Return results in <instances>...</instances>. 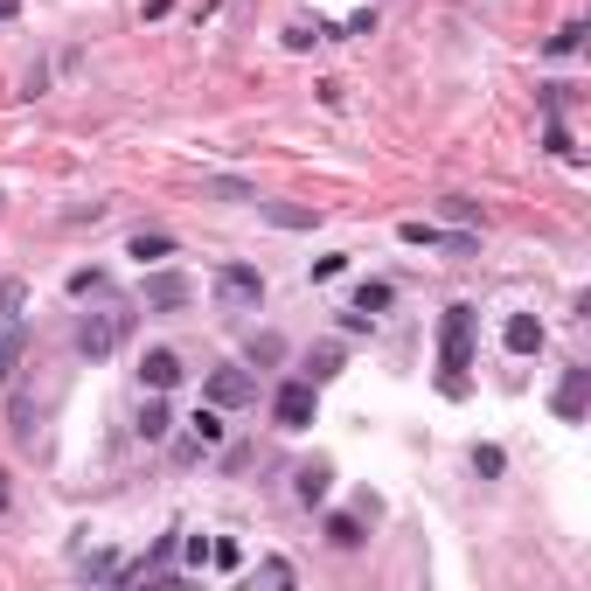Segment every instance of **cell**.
<instances>
[{"mask_svg": "<svg viewBox=\"0 0 591 591\" xmlns=\"http://www.w3.org/2000/svg\"><path fill=\"white\" fill-rule=\"evenodd\" d=\"M501 466H508V452H501V445H473V473H487V480H494Z\"/></svg>", "mask_w": 591, "mask_h": 591, "instance_id": "19", "label": "cell"}, {"mask_svg": "<svg viewBox=\"0 0 591 591\" xmlns=\"http://www.w3.org/2000/svg\"><path fill=\"white\" fill-rule=\"evenodd\" d=\"M7 501H14V494H7V473H0V508H7Z\"/></svg>", "mask_w": 591, "mask_h": 591, "instance_id": "30", "label": "cell"}, {"mask_svg": "<svg viewBox=\"0 0 591 591\" xmlns=\"http://www.w3.org/2000/svg\"><path fill=\"white\" fill-rule=\"evenodd\" d=\"M258 397V383L244 376V369H216L209 383H202V404H216V411H230V404H251Z\"/></svg>", "mask_w": 591, "mask_h": 591, "instance_id": "6", "label": "cell"}, {"mask_svg": "<svg viewBox=\"0 0 591 591\" xmlns=\"http://www.w3.org/2000/svg\"><path fill=\"white\" fill-rule=\"evenodd\" d=\"M445 216H452V223H466V230L480 223V209H473V202H459V195H445Z\"/></svg>", "mask_w": 591, "mask_h": 591, "instance_id": "26", "label": "cell"}, {"mask_svg": "<svg viewBox=\"0 0 591 591\" xmlns=\"http://www.w3.org/2000/svg\"><path fill=\"white\" fill-rule=\"evenodd\" d=\"M167 251H174L167 230H140V237H133V258H140V265H147V258H167Z\"/></svg>", "mask_w": 591, "mask_h": 591, "instance_id": "15", "label": "cell"}, {"mask_svg": "<svg viewBox=\"0 0 591 591\" xmlns=\"http://www.w3.org/2000/svg\"><path fill=\"white\" fill-rule=\"evenodd\" d=\"M501 348H508V355H536V348H543V320H536V313H508Z\"/></svg>", "mask_w": 591, "mask_h": 591, "instance_id": "8", "label": "cell"}, {"mask_svg": "<svg viewBox=\"0 0 591 591\" xmlns=\"http://www.w3.org/2000/svg\"><path fill=\"white\" fill-rule=\"evenodd\" d=\"M327 480H334V473H327V466H299V501H306V508H320V501H327Z\"/></svg>", "mask_w": 591, "mask_h": 591, "instance_id": "13", "label": "cell"}, {"mask_svg": "<svg viewBox=\"0 0 591 591\" xmlns=\"http://www.w3.org/2000/svg\"><path fill=\"white\" fill-rule=\"evenodd\" d=\"M21 369V327H7V341H0V376H14Z\"/></svg>", "mask_w": 591, "mask_h": 591, "instance_id": "20", "label": "cell"}, {"mask_svg": "<svg viewBox=\"0 0 591 591\" xmlns=\"http://www.w3.org/2000/svg\"><path fill=\"white\" fill-rule=\"evenodd\" d=\"M188 425H195V439H202V445H216V439H223V418H216V404H202V411H195Z\"/></svg>", "mask_w": 591, "mask_h": 591, "instance_id": "18", "label": "cell"}, {"mask_svg": "<svg viewBox=\"0 0 591 591\" xmlns=\"http://www.w3.org/2000/svg\"><path fill=\"white\" fill-rule=\"evenodd\" d=\"M14 306H21V286H14V279H0V313H14Z\"/></svg>", "mask_w": 591, "mask_h": 591, "instance_id": "28", "label": "cell"}, {"mask_svg": "<svg viewBox=\"0 0 591 591\" xmlns=\"http://www.w3.org/2000/svg\"><path fill=\"white\" fill-rule=\"evenodd\" d=\"M209 564H223V571H237V564H244V550H237V543H209Z\"/></svg>", "mask_w": 591, "mask_h": 591, "instance_id": "27", "label": "cell"}, {"mask_svg": "<svg viewBox=\"0 0 591 591\" xmlns=\"http://www.w3.org/2000/svg\"><path fill=\"white\" fill-rule=\"evenodd\" d=\"M585 49V21H564L557 35H550V56H578Z\"/></svg>", "mask_w": 591, "mask_h": 591, "instance_id": "16", "label": "cell"}, {"mask_svg": "<svg viewBox=\"0 0 591 591\" xmlns=\"http://www.w3.org/2000/svg\"><path fill=\"white\" fill-rule=\"evenodd\" d=\"M362 522H369L362 508H355V515H327V543H334V550H362Z\"/></svg>", "mask_w": 591, "mask_h": 591, "instance_id": "11", "label": "cell"}, {"mask_svg": "<svg viewBox=\"0 0 591 591\" xmlns=\"http://www.w3.org/2000/svg\"><path fill=\"white\" fill-rule=\"evenodd\" d=\"M140 299H147V313H181V306L195 299V279H188V272H147Z\"/></svg>", "mask_w": 591, "mask_h": 591, "instance_id": "5", "label": "cell"}, {"mask_svg": "<svg viewBox=\"0 0 591 591\" xmlns=\"http://www.w3.org/2000/svg\"><path fill=\"white\" fill-rule=\"evenodd\" d=\"M334 376H341V348L327 341V348H313V355H306V383H334Z\"/></svg>", "mask_w": 591, "mask_h": 591, "instance_id": "12", "label": "cell"}, {"mask_svg": "<svg viewBox=\"0 0 591 591\" xmlns=\"http://www.w3.org/2000/svg\"><path fill=\"white\" fill-rule=\"evenodd\" d=\"M258 216L279 223V230H313L320 223V209H293V202H258Z\"/></svg>", "mask_w": 591, "mask_h": 591, "instance_id": "10", "label": "cell"}, {"mask_svg": "<svg viewBox=\"0 0 591 591\" xmlns=\"http://www.w3.org/2000/svg\"><path fill=\"white\" fill-rule=\"evenodd\" d=\"M216 299H223L230 313L258 306V299H265V272H258V265H223V272H216Z\"/></svg>", "mask_w": 591, "mask_h": 591, "instance_id": "4", "label": "cell"}, {"mask_svg": "<svg viewBox=\"0 0 591 591\" xmlns=\"http://www.w3.org/2000/svg\"><path fill=\"white\" fill-rule=\"evenodd\" d=\"M167 425H174V418H167V404H160V390H153L147 404H140V439H167Z\"/></svg>", "mask_w": 591, "mask_h": 591, "instance_id": "14", "label": "cell"}, {"mask_svg": "<svg viewBox=\"0 0 591 591\" xmlns=\"http://www.w3.org/2000/svg\"><path fill=\"white\" fill-rule=\"evenodd\" d=\"M14 14H21V0H0V21H14Z\"/></svg>", "mask_w": 591, "mask_h": 591, "instance_id": "29", "label": "cell"}, {"mask_svg": "<svg viewBox=\"0 0 591 591\" xmlns=\"http://www.w3.org/2000/svg\"><path fill=\"white\" fill-rule=\"evenodd\" d=\"M140 383H147V390H174V383H181V355H174V348H147Z\"/></svg>", "mask_w": 591, "mask_h": 591, "instance_id": "9", "label": "cell"}, {"mask_svg": "<svg viewBox=\"0 0 591 591\" xmlns=\"http://www.w3.org/2000/svg\"><path fill=\"white\" fill-rule=\"evenodd\" d=\"M126 327H133V313H119V306L84 313V320H77V355H84V362H105V355L126 341Z\"/></svg>", "mask_w": 591, "mask_h": 591, "instance_id": "1", "label": "cell"}, {"mask_svg": "<svg viewBox=\"0 0 591 591\" xmlns=\"http://www.w3.org/2000/svg\"><path fill=\"white\" fill-rule=\"evenodd\" d=\"M105 293V272H70V299H91Z\"/></svg>", "mask_w": 591, "mask_h": 591, "instance_id": "21", "label": "cell"}, {"mask_svg": "<svg viewBox=\"0 0 591 591\" xmlns=\"http://www.w3.org/2000/svg\"><path fill=\"white\" fill-rule=\"evenodd\" d=\"M439 355H445V376L473 369V306H445V327H439Z\"/></svg>", "mask_w": 591, "mask_h": 591, "instance_id": "3", "label": "cell"}, {"mask_svg": "<svg viewBox=\"0 0 591 591\" xmlns=\"http://www.w3.org/2000/svg\"><path fill=\"white\" fill-rule=\"evenodd\" d=\"M543 147H550V153H571V133H564V119H557V112H550V126H543Z\"/></svg>", "mask_w": 591, "mask_h": 591, "instance_id": "25", "label": "cell"}, {"mask_svg": "<svg viewBox=\"0 0 591 591\" xmlns=\"http://www.w3.org/2000/svg\"><path fill=\"white\" fill-rule=\"evenodd\" d=\"M279 355H286L279 334H258V341H251V362H279Z\"/></svg>", "mask_w": 591, "mask_h": 591, "instance_id": "23", "label": "cell"}, {"mask_svg": "<svg viewBox=\"0 0 591 591\" xmlns=\"http://www.w3.org/2000/svg\"><path fill=\"white\" fill-rule=\"evenodd\" d=\"M341 272H348L341 251H334V258H313V286H327V279H341Z\"/></svg>", "mask_w": 591, "mask_h": 591, "instance_id": "22", "label": "cell"}, {"mask_svg": "<svg viewBox=\"0 0 591 591\" xmlns=\"http://www.w3.org/2000/svg\"><path fill=\"white\" fill-rule=\"evenodd\" d=\"M348 306H355V313H369V320H376V313H383V306H390V286H355V299H348Z\"/></svg>", "mask_w": 591, "mask_h": 591, "instance_id": "17", "label": "cell"}, {"mask_svg": "<svg viewBox=\"0 0 591 591\" xmlns=\"http://www.w3.org/2000/svg\"><path fill=\"white\" fill-rule=\"evenodd\" d=\"M585 397H591V369H564V383H557V418L578 425V418H585Z\"/></svg>", "mask_w": 591, "mask_h": 591, "instance_id": "7", "label": "cell"}, {"mask_svg": "<svg viewBox=\"0 0 591 591\" xmlns=\"http://www.w3.org/2000/svg\"><path fill=\"white\" fill-rule=\"evenodd\" d=\"M313 411H320V383H306V376L279 383V397H272V418H279V432H306V425H313Z\"/></svg>", "mask_w": 591, "mask_h": 591, "instance_id": "2", "label": "cell"}, {"mask_svg": "<svg viewBox=\"0 0 591 591\" xmlns=\"http://www.w3.org/2000/svg\"><path fill=\"white\" fill-rule=\"evenodd\" d=\"M258 578H265V585H293V564H286V557H265Z\"/></svg>", "mask_w": 591, "mask_h": 591, "instance_id": "24", "label": "cell"}]
</instances>
